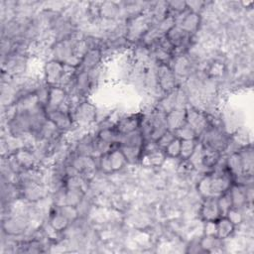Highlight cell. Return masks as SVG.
<instances>
[{
	"label": "cell",
	"instance_id": "obj_22",
	"mask_svg": "<svg viewBox=\"0 0 254 254\" xmlns=\"http://www.w3.org/2000/svg\"><path fill=\"white\" fill-rule=\"evenodd\" d=\"M167 158H180L181 152V139L175 137V139L164 149Z\"/></svg>",
	"mask_w": 254,
	"mask_h": 254
},
{
	"label": "cell",
	"instance_id": "obj_12",
	"mask_svg": "<svg viewBox=\"0 0 254 254\" xmlns=\"http://www.w3.org/2000/svg\"><path fill=\"white\" fill-rule=\"evenodd\" d=\"M12 155L14 156V158L16 159V161L18 162V164L20 165L23 171L31 170L34 168L35 162H36V156L31 150L26 148H20L15 150L12 153Z\"/></svg>",
	"mask_w": 254,
	"mask_h": 254
},
{
	"label": "cell",
	"instance_id": "obj_8",
	"mask_svg": "<svg viewBox=\"0 0 254 254\" xmlns=\"http://www.w3.org/2000/svg\"><path fill=\"white\" fill-rule=\"evenodd\" d=\"M66 95L67 93L63 86H50L46 109H57L64 106L66 103Z\"/></svg>",
	"mask_w": 254,
	"mask_h": 254
},
{
	"label": "cell",
	"instance_id": "obj_11",
	"mask_svg": "<svg viewBox=\"0 0 254 254\" xmlns=\"http://www.w3.org/2000/svg\"><path fill=\"white\" fill-rule=\"evenodd\" d=\"M199 24H200L199 14L191 12L190 10H188L185 13V16L176 23V25L181 27L185 32H187L190 35L197 30Z\"/></svg>",
	"mask_w": 254,
	"mask_h": 254
},
{
	"label": "cell",
	"instance_id": "obj_6",
	"mask_svg": "<svg viewBox=\"0 0 254 254\" xmlns=\"http://www.w3.org/2000/svg\"><path fill=\"white\" fill-rule=\"evenodd\" d=\"M187 123L194 130L197 137L200 136L210 125L207 116L195 108L187 109Z\"/></svg>",
	"mask_w": 254,
	"mask_h": 254
},
{
	"label": "cell",
	"instance_id": "obj_20",
	"mask_svg": "<svg viewBox=\"0 0 254 254\" xmlns=\"http://www.w3.org/2000/svg\"><path fill=\"white\" fill-rule=\"evenodd\" d=\"M119 13V6L114 2H104L99 6V15L105 19H114Z\"/></svg>",
	"mask_w": 254,
	"mask_h": 254
},
{
	"label": "cell",
	"instance_id": "obj_5",
	"mask_svg": "<svg viewBox=\"0 0 254 254\" xmlns=\"http://www.w3.org/2000/svg\"><path fill=\"white\" fill-rule=\"evenodd\" d=\"M143 118L144 115L141 113L130 114L118 119L113 126L115 130L119 133V135H125L136 130H139L141 128Z\"/></svg>",
	"mask_w": 254,
	"mask_h": 254
},
{
	"label": "cell",
	"instance_id": "obj_10",
	"mask_svg": "<svg viewBox=\"0 0 254 254\" xmlns=\"http://www.w3.org/2000/svg\"><path fill=\"white\" fill-rule=\"evenodd\" d=\"M167 127L171 131H176L187 124V108L176 107L166 114Z\"/></svg>",
	"mask_w": 254,
	"mask_h": 254
},
{
	"label": "cell",
	"instance_id": "obj_7",
	"mask_svg": "<svg viewBox=\"0 0 254 254\" xmlns=\"http://www.w3.org/2000/svg\"><path fill=\"white\" fill-rule=\"evenodd\" d=\"M199 214L203 221H215L222 216L216 197L203 198L199 209Z\"/></svg>",
	"mask_w": 254,
	"mask_h": 254
},
{
	"label": "cell",
	"instance_id": "obj_9",
	"mask_svg": "<svg viewBox=\"0 0 254 254\" xmlns=\"http://www.w3.org/2000/svg\"><path fill=\"white\" fill-rule=\"evenodd\" d=\"M102 60V52L99 48L88 49L87 52L82 56L78 69L81 70H92L100 64Z\"/></svg>",
	"mask_w": 254,
	"mask_h": 254
},
{
	"label": "cell",
	"instance_id": "obj_19",
	"mask_svg": "<svg viewBox=\"0 0 254 254\" xmlns=\"http://www.w3.org/2000/svg\"><path fill=\"white\" fill-rule=\"evenodd\" d=\"M197 139H189L181 140V152L180 158L182 160L190 159L197 147Z\"/></svg>",
	"mask_w": 254,
	"mask_h": 254
},
{
	"label": "cell",
	"instance_id": "obj_13",
	"mask_svg": "<svg viewBox=\"0 0 254 254\" xmlns=\"http://www.w3.org/2000/svg\"><path fill=\"white\" fill-rule=\"evenodd\" d=\"M225 166L227 171L230 173V175L233 177L234 180L242 175H245L242 158L238 151L231 153L227 157V159L225 160Z\"/></svg>",
	"mask_w": 254,
	"mask_h": 254
},
{
	"label": "cell",
	"instance_id": "obj_14",
	"mask_svg": "<svg viewBox=\"0 0 254 254\" xmlns=\"http://www.w3.org/2000/svg\"><path fill=\"white\" fill-rule=\"evenodd\" d=\"M215 226H216V237L221 240L228 238L235 229V225L225 215H222L217 220H215Z\"/></svg>",
	"mask_w": 254,
	"mask_h": 254
},
{
	"label": "cell",
	"instance_id": "obj_23",
	"mask_svg": "<svg viewBox=\"0 0 254 254\" xmlns=\"http://www.w3.org/2000/svg\"><path fill=\"white\" fill-rule=\"evenodd\" d=\"M176 137L181 140H189V139H197V135L195 134L194 130L187 123L183 127L179 128L175 131Z\"/></svg>",
	"mask_w": 254,
	"mask_h": 254
},
{
	"label": "cell",
	"instance_id": "obj_16",
	"mask_svg": "<svg viewBox=\"0 0 254 254\" xmlns=\"http://www.w3.org/2000/svg\"><path fill=\"white\" fill-rule=\"evenodd\" d=\"M69 222L70 221L58 209V207H56V210L50 215L49 225L57 232H61L68 226Z\"/></svg>",
	"mask_w": 254,
	"mask_h": 254
},
{
	"label": "cell",
	"instance_id": "obj_15",
	"mask_svg": "<svg viewBox=\"0 0 254 254\" xmlns=\"http://www.w3.org/2000/svg\"><path fill=\"white\" fill-rule=\"evenodd\" d=\"M220 158H221V153L202 146V153H201V159H200L201 167L212 170L219 163Z\"/></svg>",
	"mask_w": 254,
	"mask_h": 254
},
{
	"label": "cell",
	"instance_id": "obj_17",
	"mask_svg": "<svg viewBox=\"0 0 254 254\" xmlns=\"http://www.w3.org/2000/svg\"><path fill=\"white\" fill-rule=\"evenodd\" d=\"M108 157H109V161L111 164L112 172H117V171L121 170L127 164L126 158L123 155L122 151L119 149V147L108 152Z\"/></svg>",
	"mask_w": 254,
	"mask_h": 254
},
{
	"label": "cell",
	"instance_id": "obj_1",
	"mask_svg": "<svg viewBox=\"0 0 254 254\" xmlns=\"http://www.w3.org/2000/svg\"><path fill=\"white\" fill-rule=\"evenodd\" d=\"M71 115L74 123L85 126L93 123L96 120L97 111L96 107L92 103L88 101H82L73 108Z\"/></svg>",
	"mask_w": 254,
	"mask_h": 254
},
{
	"label": "cell",
	"instance_id": "obj_2",
	"mask_svg": "<svg viewBox=\"0 0 254 254\" xmlns=\"http://www.w3.org/2000/svg\"><path fill=\"white\" fill-rule=\"evenodd\" d=\"M46 111L48 119L52 121L61 132L70 129L74 124L71 111L68 107L64 108L62 106L57 109H46Z\"/></svg>",
	"mask_w": 254,
	"mask_h": 254
},
{
	"label": "cell",
	"instance_id": "obj_4",
	"mask_svg": "<svg viewBox=\"0 0 254 254\" xmlns=\"http://www.w3.org/2000/svg\"><path fill=\"white\" fill-rule=\"evenodd\" d=\"M65 64L57 61L51 60L45 64L44 72H45V80L48 85H61V82L65 73Z\"/></svg>",
	"mask_w": 254,
	"mask_h": 254
},
{
	"label": "cell",
	"instance_id": "obj_21",
	"mask_svg": "<svg viewBox=\"0 0 254 254\" xmlns=\"http://www.w3.org/2000/svg\"><path fill=\"white\" fill-rule=\"evenodd\" d=\"M216 199H217V203H218V206H219V209H220V212L222 215H225L227 213V211L233 207L232 198H231L229 190L220 194L218 197H216Z\"/></svg>",
	"mask_w": 254,
	"mask_h": 254
},
{
	"label": "cell",
	"instance_id": "obj_3",
	"mask_svg": "<svg viewBox=\"0 0 254 254\" xmlns=\"http://www.w3.org/2000/svg\"><path fill=\"white\" fill-rule=\"evenodd\" d=\"M157 85L166 93L175 90L176 74L169 64H160L156 69Z\"/></svg>",
	"mask_w": 254,
	"mask_h": 254
},
{
	"label": "cell",
	"instance_id": "obj_18",
	"mask_svg": "<svg viewBox=\"0 0 254 254\" xmlns=\"http://www.w3.org/2000/svg\"><path fill=\"white\" fill-rule=\"evenodd\" d=\"M25 224L24 219L21 217H12L7 219L6 222H3V228L4 231H6L9 234H19L25 229Z\"/></svg>",
	"mask_w": 254,
	"mask_h": 254
}]
</instances>
